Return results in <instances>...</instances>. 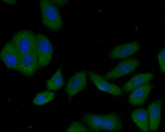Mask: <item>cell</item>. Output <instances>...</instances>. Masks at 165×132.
<instances>
[{
	"instance_id": "cell-1",
	"label": "cell",
	"mask_w": 165,
	"mask_h": 132,
	"mask_svg": "<svg viewBox=\"0 0 165 132\" xmlns=\"http://www.w3.org/2000/svg\"><path fill=\"white\" fill-rule=\"evenodd\" d=\"M43 25L49 30L58 31L63 27L62 16L58 7L50 0L39 1Z\"/></svg>"
},
{
	"instance_id": "cell-2",
	"label": "cell",
	"mask_w": 165,
	"mask_h": 132,
	"mask_svg": "<svg viewBox=\"0 0 165 132\" xmlns=\"http://www.w3.org/2000/svg\"><path fill=\"white\" fill-rule=\"evenodd\" d=\"M10 41L19 55L37 49V34L30 30H24L16 32Z\"/></svg>"
},
{
	"instance_id": "cell-3",
	"label": "cell",
	"mask_w": 165,
	"mask_h": 132,
	"mask_svg": "<svg viewBox=\"0 0 165 132\" xmlns=\"http://www.w3.org/2000/svg\"><path fill=\"white\" fill-rule=\"evenodd\" d=\"M38 69L37 49L20 55L16 70L23 75L31 77Z\"/></svg>"
},
{
	"instance_id": "cell-4",
	"label": "cell",
	"mask_w": 165,
	"mask_h": 132,
	"mask_svg": "<svg viewBox=\"0 0 165 132\" xmlns=\"http://www.w3.org/2000/svg\"><path fill=\"white\" fill-rule=\"evenodd\" d=\"M38 69L47 66L53 53L52 45L48 39L41 34H37Z\"/></svg>"
},
{
	"instance_id": "cell-5",
	"label": "cell",
	"mask_w": 165,
	"mask_h": 132,
	"mask_svg": "<svg viewBox=\"0 0 165 132\" xmlns=\"http://www.w3.org/2000/svg\"><path fill=\"white\" fill-rule=\"evenodd\" d=\"M140 63V61L137 59H127L119 63L103 77L107 80H115L130 74L138 67Z\"/></svg>"
},
{
	"instance_id": "cell-6",
	"label": "cell",
	"mask_w": 165,
	"mask_h": 132,
	"mask_svg": "<svg viewBox=\"0 0 165 132\" xmlns=\"http://www.w3.org/2000/svg\"><path fill=\"white\" fill-rule=\"evenodd\" d=\"M87 85V74L85 71H80L74 74L68 81L65 90L70 99L86 88Z\"/></svg>"
},
{
	"instance_id": "cell-7",
	"label": "cell",
	"mask_w": 165,
	"mask_h": 132,
	"mask_svg": "<svg viewBox=\"0 0 165 132\" xmlns=\"http://www.w3.org/2000/svg\"><path fill=\"white\" fill-rule=\"evenodd\" d=\"M88 74L90 80L100 90L117 96L123 94L122 89L108 82L103 76L92 71H89Z\"/></svg>"
},
{
	"instance_id": "cell-8",
	"label": "cell",
	"mask_w": 165,
	"mask_h": 132,
	"mask_svg": "<svg viewBox=\"0 0 165 132\" xmlns=\"http://www.w3.org/2000/svg\"><path fill=\"white\" fill-rule=\"evenodd\" d=\"M0 56L2 61L8 68L17 69L20 55L10 41L4 46L1 52Z\"/></svg>"
},
{
	"instance_id": "cell-9",
	"label": "cell",
	"mask_w": 165,
	"mask_h": 132,
	"mask_svg": "<svg viewBox=\"0 0 165 132\" xmlns=\"http://www.w3.org/2000/svg\"><path fill=\"white\" fill-rule=\"evenodd\" d=\"M141 48L140 44L134 41L117 46L110 52L109 57L111 59H124L132 55Z\"/></svg>"
},
{
	"instance_id": "cell-10",
	"label": "cell",
	"mask_w": 165,
	"mask_h": 132,
	"mask_svg": "<svg viewBox=\"0 0 165 132\" xmlns=\"http://www.w3.org/2000/svg\"><path fill=\"white\" fill-rule=\"evenodd\" d=\"M161 102L158 100L148 105L147 111L149 122V130L152 131H157L160 124L161 113Z\"/></svg>"
},
{
	"instance_id": "cell-11",
	"label": "cell",
	"mask_w": 165,
	"mask_h": 132,
	"mask_svg": "<svg viewBox=\"0 0 165 132\" xmlns=\"http://www.w3.org/2000/svg\"><path fill=\"white\" fill-rule=\"evenodd\" d=\"M152 72L138 74L134 76L123 86V91L128 93L134 89L141 86L151 80L154 76Z\"/></svg>"
},
{
	"instance_id": "cell-12",
	"label": "cell",
	"mask_w": 165,
	"mask_h": 132,
	"mask_svg": "<svg viewBox=\"0 0 165 132\" xmlns=\"http://www.w3.org/2000/svg\"><path fill=\"white\" fill-rule=\"evenodd\" d=\"M152 88L151 84L147 83L134 90L128 97L129 103L135 106L143 104L150 92Z\"/></svg>"
},
{
	"instance_id": "cell-13",
	"label": "cell",
	"mask_w": 165,
	"mask_h": 132,
	"mask_svg": "<svg viewBox=\"0 0 165 132\" xmlns=\"http://www.w3.org/2000/svg\"><path fill=\"white\" fill-rule=\"evenodd\" d=\"M130 117L141 131L146 132L149 131V122L147 109L138 108L131 113Z\"/></svg>"
},
{
	"instance_id": "cell-14",
	"label": "cell",
	"mask_w": 165,
	"mask_h": 132,
	"mask_svg": "<svg viewBox=\"0 0 165 132\" xmlns=\"http://www.w3.org/2000/svg\"><path fill=\"white\" fill-rule=\"evenodd\" d=\"M104 120L101 130L118 131L122 128V120L117 114L112 113L104 114Z\"/></svg>"
},
{
	"instance_id": "cell-15",
	"label": "cell",
	"mask_w": 165,
	"mask_h": 132,
	"mask_svg": "<svg viewBox=\"0 0 165 132\" xmlns=\"http://www.w3.org/2000/svg\"><path fill=\"white\" fill-rule=\"evenodd\" d=\"M82 119L91 131L98 132L101 130L104 120V114L86 113L84 114Z\"/></svg>"
},
{
	"instance_id": "cell-16",
	"label": "cell",
	"mask_w": 165,
	"mask_h": 132,
	"mask_svg": "<svg viewBox=\"0 0 165 132\" xmlns=\"http://www.w3.org/2000/svg\"><path fill=\"white\" fill-rule=\"evenodd\" d=\"M64 83L61 69L60 67L57 69L52 76L46 81V87L49 90L56 91L62 87Z\"/></svg>"
},
{
	"instance_id": "cell-17",
	"label": "cell",
	"mask_w": 165,
	"mask_h": 132,
	"mask_svg": "<svg viewBox=\"0 0 165 132\" xmlns=\"http://www.w3.org/2000/svg\"><path fill=\"white\" fill-rule=\"evenodd\" d=\"M55 97L54 92L46 91L37 93L33 101L34 104L42 105L53 100Z\"/></svg>"
},
{
	"instance_id": "cell-18",
	"label": "cell",
	"mask_w": 165,
	"mask_h": 132,
	"mask_svg": "<svg viewBox=\"0 0 165 132\" xmlns=\"http://www.w3.org/2000/svg\"><path fill=\"white\" fill-rule=\"evenodd\" d=\"M87 129L82 124L78 122H74L70 125L66 130L69 132H88Z\"/></svg>"
},
{
	"instance_id": "cell-19",
	"label": "cell",
	"mask_w": 165,
	"mask_h": 132,
	"mask_svg": "<svg viewBox=\"0 0 165 132\" xmlns=\"http://www.w3.org/2000/svg\"><path fill=\"white\" fill-rule=\"evenodd\" d=\"M165 49L163 47L158 53L157 58L161 72L164 73L165 71Z\"/></svg>"
},
{
	"instance_id": "cell-20",
	"label": "cell",
	"mask_w": 165,
	"mask_h": 132,
	"mask_svg": "<svg viewBox=\"0 0 165 132\" xmlns=\"http://www.w3.org/2000/svg\"><path fill=\"white\" fill-rule=\"evenodd\" d=\"M54 5L58 7L66 5L69 2L68 0H50Z\"/></svg>"
},
{
	"instance_id": "cell-21",
	"label": "cell",
	"mask_w": 165,
	"mask_h": 132,
	"mask_svg": "<svg viewBox=\"0 0 165 132\" xmlns=\"http://www.w3.org/2000/svg\"><path fill=\"white\" fill-rule=\"evenodd\" d=\"M2 1L5 3L11 5H15L17 3L16 1L14 0H4Z\"/></svg>"
}]
</instances>
